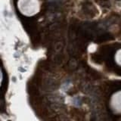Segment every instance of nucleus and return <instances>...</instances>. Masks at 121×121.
Listing matches in <instances>:
<instances>
[{
    "mask_svg": "<svg viewBox=\"0 0 121 121\" xmlns=\"http://www.w3.org/2000/svg\"><path fill=\"white\" fill-rule=\"evenodd\" d=\"M110 108L115 114H121V90L113 93L110 100Z\"/></svg>",
    "mask_w": 121,
    "mask_h": 121,
    "instance_id": "obj_1",
    "label": "nucleus"
},
{
    "mask_svg": "<svg viewBox=\"0 0 121 121\" xmlns=\"http://www.w3.org/2000/svg\"><path fill=\"white\" fill-rule=\"evenodd\" d=\"M114 59H115L116 63L118 64L120 67H121V49H120V50H118L116 52Z\"/></svg>",
    "mask_w": 121,
    "mask_h": 121,
    "instance_id": "obj_2",
    "label": "nucleus"
}]
</instances>
